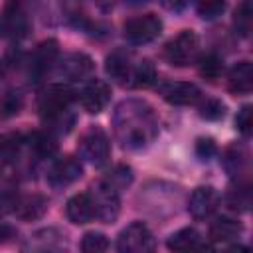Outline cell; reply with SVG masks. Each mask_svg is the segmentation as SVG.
Returning a JSON list of instances; mask_svg holds the SVG:
<instances>
[{
  "mask_svg": "<svg viewBox=\"0 0 253 253\" xmlns=\"http://www.w3.org/2000/svg\"><path fill=\"white\" fill-rule=\"evenodd\" d=\"M113 126L119 142L128 150L148 146L158 134L156 113L142 99L121 101L113 115Z\"/></svg>",
  "mask_w": 253,
  "mask_h": 253,
  "instance_id": "1",
  "label": "cell"
},
{
  "mask_svg": "<svg viewBox=\"0 0 253 253\" xmlns=\"http://www.w3.org/2000/svg\"><path fill=\"white\" fill-rule=\"evenodd\" d=\"M32 28L28 0H8L0 16V34L10 40H22Z\"/></svg>",
  "mask_w": 253,
  "mask_h": 253,
  "instance_id": "2",
  "label": "cell"
},
{
  "mask_svg": "<svg viewBox=\"0 0 253 253\" xmlns=\"http://www.w3.org/2000/svg\"><path fill=\"white\" fill-rule=\"evenodd\" d=\"M200 55V38L192 30H182L164 45V59L174 67H188Z\"/></svg>",
  "mask_w": 253,
  "mask_h": 253,
  "instance_id": "3",
  "label": "cell"
},
{
  "mask_svg": "<svg viewBox=\"0 0 253 253\" xmlns=\"http://www.w3.org/2000/svg\"><path fill=\"white\" fill-rule=\"evenodd\" d=\"M117 249L121 253H144L154 249V237L146 223L132 221L128 223L117 239Z\"/></svg>",
  "mask_w": 253,
  "mask_h": 253,
  "instance_id": "4",
  "label": "cell"
},
{
  "mask_svg": "<svg viewBox=\"0 0 253 253\" xmlns=\"http://www.w3.org/2000/svg\"><path fill=\"white\" fill-rule=\"evenodd\" d=\"M73 91L67 85H49L38 101V109L43 121H51L65 111H69V105L73 101Z\"/></svg>",
  "mask_w": 253,
  "mask_h": 253,
  "instance_id": "5",
  "label": "cell"
},
{
  "mask_svg": "<svg viewBox=\"0 0 253 253\" xmlns=\"http://www.w3.org/2000/svg\"><path fill=\"white\" fill-rule=\"evenodd\" d=\"M79 148H81L83 158H87L93 166H105V164L109 162V156H111V142H109L107 132H105L103 128H99V126H91V128L81 136Z\"/></svg>",
  "mask_w": 253,
  "mask_h": 253,
  "instance_id": "6",
  "label": "cell"
},
{
  "mask_svg": "<svg viewBox=\"0 0 253 253\" xmlns=\"http://www.w3.org/2000/svg\"><path fill=\"white\" fill-rule=\"evenodd\" d=\"M93 206H95V217H99L103 223H113L119 217L121 211V200H119V192L113 190L111 186H107L103 180L99 184H95L89 192Z\"/></svg>",
  "mask_w": 253,
  "mask_h": 253,
  "instance_id": "7",
  "label": "cell"
},
{
  "mask_svg": "<svg viewBox=\"0 0 253 253\" xmlns=\"http://www.w3.org/2000/svg\"><path fill=\"white\" fill-rule=\"evenodd\" d=\"M160 32H162V20L156 14H142L130 18L125 24V38L136 45L154 42L160 36Z\"/></svg>",
  "mask_w": 253,
  "mask_h": 253,
  "instance_id": "8",
  "label": "cell"
},
{
  "mask_svg": "<svg viewBox=\"0 0 253 253\" xmlns=\"http://www.w3.org/2000/svg\"><path fill=\"white\" fill-rule=\"evenodd\" d=\"M83 174V166L75 156H63L53 162L47 172V184L51 188H67L77 182Z\"/></svg>",
  "mask_w": 253,
  "mask_h": 253,
  "instance_id": "9",
  "label": "cell"
},
{
  "mask_svg": "<svg viewBox=\"0 0 253 253\" xmlns=\"http://www.w3.org/2000/svg\"><path fill=\"white\" fill-rule=\"evenodd\" d=\"M93 67H95V63L87 53L73 51V53L63 55L57 61V75L67 81H83L85 77L91 75Z\"/></svg>",
  "mask_w": 253,
  "mask_h": 253,
  "instance_id": "10",
  "label": "cell"
},
{
  "mask_svg": "<svg viewBox=\"0 0 253 253\" xmlns=\"http://www.w3.org/2000/svg\"><path fill=\"white\" fill-rule=\"evenodd\" d=\"M217 206H219V194L211 186H200V188H196L192 192L190 200H188V211L198 221L208 219L217 210Z\"/></svg>",
  "mask_w": 253,
  "mask_h": 253,
  "instance_id": "11",
  "label": "cell"
},
{
  "mask_svg": "<svg viewBox=\"0 0 253 253\" xmlns=\"http://www.w3.org/2000/svg\"><path fill=\"white\" fill-rule=\"evenodd\" d=\"M160 95L166 103L178 105V107L194 105L202 99L200 87L196 83H190V81H170V83L160 87Z\"/></svg>",
  "mask_w": 253,
  "mask_h": 253,
  "instance_id": "12",
  "label": "cell"
},
{
  "mask_svg": "<svg viewBox=\"0 0 253 253\" xmlns=\"http://www.w3.org/2000/svg\"><path fill=\"white\" fill-rule=\"evenodd\" d=\"M109 99H111V87H109V83H105V81H101V79L89 81V83L83 87V91L79 93L81 107H83L87 113H91V115L101 113V111L107 107Z\"/></svg>",
  "mask_w": 253,
  "mask_h": 253,
  "instance_id": "13",
  "label": "cell"
},
{
  "mask_svg": "<svg viewBox=\"0 0 253 253\" xmlns=\"http://www.w3.org/2000/svg\"><path fill=\"white\" fill-rule=\"evenodd\" d=\"M105 71L107 75L119 83V85H130V75H132V65H130V53L126 49H115L107 55L105 59Z\"/></svg>",
  "mask_w": 253,
  "mask_h": 253,
  "instance_id": "14",
  "label": "cell"
},
{
  "mask_svg": "<svg viewBox=\"0 0 253 253\" xmlns=\"http://www.w3.org/2000/svg\"><path fill=\"white\" fill-rule=\"evenodd\" d=\"M65 215L75 225H83V223L93 221L95 219V206H93L89 192H81V194L71 196L67 200V206H65Z\"/></svg>",
  "mask_w": 253,
  "mask_h": 253,
  "instance_id": "15",
  "label": "cell"
},
{
  "mask_svg": "<svg viewBox=\"0 0 253 253\" xmlns=\"http://www.w3.org/2000/svg\"><path fill=\"white\" fill-rule=\"evenodd\" d=\"M57 55H59V43L55 40L42 42L30 57V73H34L36 77H42L57 61Z\"/></svg>",
  "mask_w": 253,
  "mask_h": 253,
  "instance_id": "16",
  "label": "cell"
},
{
  "mask_svg": "<svg viewBox=\"0 0 253 253\" xmlns=\"http://www.w3.org/2000/svg\"><path fill=\"white\" fill-rule=\"evenodd\" d=\"M12 211L16 213V217H20L24 221L40 219L47 211V198L42 194H26V196L14 200Z\"/></svg>",
  "mask_w": 253,
  "mask_h": 253,
  "instance_id": "17",
  "label": "cell"
},
{
  "mask_svg": "<svg viewBox=\"0 0 253 253\" xmlns=\"http://www.w3.org/2000/svg\"><path fill=\"white\" fill-rule=\"evenodd\" d=\"M227 89L233 95H247L253 89V65L249 61H237L227 73Z\"/></svg>",
  "mask_w": 253,
  "mask_h": 253,
  "instance_id": "18",
  "label": "cell"
},
{
  "mask_svg": "<svg viewBox=\"0 0 253 253\" xmlns=\"http://www.w3.org/2000/svg\"><path fill=\"white\" fill-rule=\"evenodd\" d=\"M247 164H249L247 150L241 144H229L225 148V152H223V168L231 178H235V180L241 178L247 172Z\"/></svg>",
  "mask_w": 253,
  "mask_h": 253,
  "instance_id": "19",
  "label": "cell"
},
{
  "mask_svg": "<svg viewBox=\"0 0 253 253\" xmlns=\"http://www.w3.org/2000/svg\"><path fill=\"white\" fill-rule=\"evenodd\" d=\"M243 231V225L237 221V219H231V217H219L215 219L211 225H210V239L213 243H227V241H233L241 235Z\"/></svg>",
  "mask_w": 253,
  "mask_h": 253,
  "instance_id": "20",
  "label": "cell"
},
{
  "mask_svg": "<svg viewBox=\"0 0 253 253\" xmlns=\"http://www.w3.org/2000/svg\"><path fill=\"white\" fill-rule=\"evenodd\" d=\"M200 233L194 229V227H182L178 231H174L168 241H166V247L170 251H192V249H200L202 243H200Z\"/></svg>",
  "mask_w": 253,
  "mask_h": 253,
  "instance_id": "21",
  "label": "cell"
},
{
  "mask_svg": "<svg viewBox=\"0 0 253 253\" xmlns=\"http://www.w3.org/2000/svg\"><path fill=\"white\" fill-rule=\"evenodd\" d=\"M156 65L150 59H142L138 61L136 67H132V75H130V85L138 87V89H146L156 81Z\"/></svg>",
  "mask_w": 253,
  "mask_h": 253,
  "instance_id": "22",
  "label": "cell"
},
{
  "mask_svg": "<svg viewBox=\"0 0 253 253\" xmlns=\"http://www.w3.org/2000/svg\"><path fill=\"white\" fill-rule=\"evenodd\" d=\"M30 148L38 158H51L57 152V142L49 132H34L30 136Z\"/></svg>",
  "mask_w": 253,
  "mask_h": 253,
  "instance_id": "23",
  "label": "cell"
},
{
  "mask_svg": "<svg viewBox=\"0 0 253 253\" xmlns=\"http://www.w3.org/2000/svg\"><path fill=\"white\" fill-rule=\"evenodd\" d=\"M132 178H134V176H132L130 166H126V164H117V166H113V168L105 174L103 182H105L107 186H111L113 190L121 192V190L128 188V186L132 184Z\"/></svg>",
  "mask_w": 253,
  "mask_h": 253,
  "instance_id": "24",
  "label": "cell"
},
{
  "mask_svg": "<svg viewBox=\"0 0 253 253\" xmlns=\"http://www.w3.org/2000/svg\"><path fill=\"white\" fill-rule=\"evenodd\" d=\"M24 107V95L18 89H10L8 93L2 95L0 99V117L2 119H10L16 117Z\"/></svg>",
  "mask_w": 253,
  "mask_h": 253,
  "instance_id": "25",
  "label": "cell"
},
{
  "mask_svg": "<svg viewBox=\"0 0 253 253\" xmlns=\"http://www.w3.org/2000/svg\"><path fill=\"white\" fill-rule=\"evenodd\" d=\"M223 71V61L217 53H206L200 57V75L208 81H215L219 79Z\"/></svg>",
  "mask_w": 253,
  "mask_h": 253,
  "instance_id": "26",
  "label": "cell"
},
{
  "mask_svg": "<svg viewBox=\"0 0 253 253\" xmlns=\"http://www.w3.org/2000/svg\"><path fill=\"white\" fill-rule=\"evenodd\" d=\"M227 206L235 211H247L251 206V192L247 184H237L229 194H227Z\"/></svg>",
  "mask_w": 253,
  "mask_h": 253,
  "instance_id": "27",
  "label": "cell"
},
{
  "mask_svg": "<svg viewBox=\"0 0 253 253\" xmlns=\"http://www.w3.org/2000/svg\"><path fill=\"white\" fill-rule=\"evenodd\" d=\"M109 247V239L101 231H87L81 239V251L83 253H103Z\"/></svg>",
  "mask_w": 253,
  "mask_h": 253,
  "instance_id": "28",
  "label": "cell"
},
{
  "mask_svg": "<svg viewBox=\"0 0 253 253\" xmlns=\"http://www.w3.org/2000/svg\"><path fill=\"white\" fill-rule=\"evenodd\" d=\"M196 12L204 20H215L225 10V0H194Z\"/></svg>",
  "mask_w": 253,
  "mask_h": 253,
  "instance_id": "29",
  "label": "cell"
},
{
  "mask_svg": "<svg viewBox=\"0 0 253 253\" xmlns=\"http://www.w3.org/2000/svg\"><path fill=\"white\" fill-rule=\"evenodd\" d=\"M198 109H200V117L206 121H219L225 115V105L215 97H206Z\"/></svg>",
  "mask_w": 253,
  "mask_h": 253,
  "instance_id": "30",
  "label": "cell"
},
{
  "mask_svg": "<svg viewBox=\"0 0 253 253\" xmlns=\"http://www.w3.org/2000/svg\"><path fill=\"white\" fill-rule=\"evenodd\" d=\"M233 26H235V32H239L241 36H247L249 34V30H251V6H249V2H243L235 10Z\"/></svg>",
  "mask_w": 253,
  "mask_h": 253,
  "instance_id": "31",
  "label": "cell"
},
{
  "mask_svg": "<svg viewBox=\"0 0 253 253\" xmlns=\"http://www.w3.org/2000/svg\"><path fill=\"white\" fill-rule=\"evenodd\" d=\"M235 126L243 136H249L253 130V109L251 105H243L235 115Z\"/></svg>",
  "mask_w": 253,
  "mask_h": 253,
  "instance_id": "32",
  "label": "cell"
},
{
  "mask_svg": "<svg viewBox=\"0 0 253 253\" xmlns=\"http://www.w3.org/2000/svg\"><path fill=\"white\" fill-rule=\"evenodd\" d=\"M22 144V136L16 134V132H10V134H4L0 138V158H12L18 148Z\"/></svg>",
  "mask_w": 253,
  "mask_h": 253,
  "instance_id": "33",
  "label": "cell"
},
{
  "mask_svg": "<svg viewBox=\"0 0 253 253\" xmlns=\"http://www.w3.org/2000/svg\"><path fill=\"white\" fill-rule=\"evenodd\" d=\"M196 156L200 160H210L215 152H217V146L213 142V138H198L196 140Z\"/></svg>",
  "mask_w": 253,
  "mask_h": 253,
  "instance_id": "34",
  "label": "cell"
},
{
  "mask_svg": "<svg viewBox=\"0 0 253 253\" xmlns=\"http://www.w3.org/2000/svg\"><path fill=\"white\" fill-rule=\"evenodd\" d=\"M12 208H14V198L10 194H0V217L12 211Z\"/></svg>",
  "mask_w": 253,
  "mask_h": 253,
  "instance_id": "35",
  "label": "cell"
},
{
  "mask_svg": "<svg viewBox=\"0 0 253 253\" xmlns=\"http://www.w3.org/2000/svg\"><path fill=\"white\" fill-rule=\"evenodd\" d=\"M160 2H162V6L168 8V10H182L190 0H160Z\"/></svg>",
  "mask_w": 253,
  "mask_h": 253,
  "instance_id": "36",
  "label": "cell"
},
{
  "mask_svg": "<svg viewBox=\"0 0 253 253\" xmlns=\"http://www.w3.org/2000/svg\"><path fill=\"white\" fill-rule=\"evenodd\" d=\"M6 237H16V229L6 223H0V241H4Z\"/></svg>",
  "mask_w": 253,
  "mask_h": 253,
  "instance_id": "37",
  "label": "cell"
},
{
  "mask_svg": "<svg viewBox=\"0 0 253 253\" xmlns=\"http://www.w3.org/2000/svg\"><path fill=\"white\" fill-rule=\"evenodd\" d=\"M130 4H140V2H144V0H128Z\"/></svg>",
  "mask_w": 253,
  "mask_h": 253,
  "instance_id": "38",
  "label": "cell"
},
{
  "mask_svg": "<svg viewBox=\"0 0 253 253\" xmlns=\"http://www.w3.org/2000/svg\"><path fill=\"white\" fill-rule=\"evenodd\" d=\"M0 81H2V67H0Z\"/></svg>",
  "mask_w": 253,
  "mask_h": 253,
  "instance_id": "39",
  "label": "cell"
}]
</instances>
